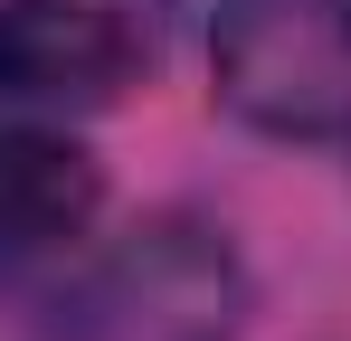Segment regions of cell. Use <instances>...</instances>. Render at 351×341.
Returning <instances> with one entry per match:
<instances>
[{"mask_svg": "<svg viewBox=\"0 0 351 341\" xmlns=\"http://www.w3.org/2000/svg\"><path fill=\"white\" fill-rule=\"evenodd\" d=\"M209 86L266 142L351 133V0H219Z\"/></svg>", "mask_w": 351, "mask_h": 341, "instance_id": "7a4b0ae2", "label": "cell"}, {"mask_svg": "<svg viewBox=\"0 0 351 341\" xmlns=\"http://www.w3.org/2000/svg\"><path fill=\"white\" fill-rule=\"evenodd\" d=\"M171 19L180 0H0V114H105L162 66Z\"/></svg>", "mask_w": 351, "mask_h": 341, "instance_id": "3957f363", "label": "cell"}, {"mask_svg": "<svg viewBox=\"0 0 351 341\" xmlns=\"http://www.w3.org/2000/svg\"><path fill=\"white\" fill-rule=\"evenodd\" d=\"M95 209H105L95 152L66 123L0 114V284L58 275L66 256L95 237Z\"/></svg>", "mask_w": 351, "mask_h": 341, "instance_id": "277c9868", "label": "cell"}, {"mask_svg": "<svg viewBox=\"0 0 351 341\" xmlns=\"http://www.w3.org/2000/svg\"><path fill=\"white\" fill-rule=\"evenodd\" d=\"M247 332V256L219 218L152 209L105 247H76L29 294L10 341H237Z\"/></svg>", "mask_w": 351, "mask_h": 341, "instance_id": "6da1fadb", "label": "cell"}]
</instances>
